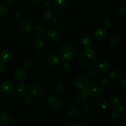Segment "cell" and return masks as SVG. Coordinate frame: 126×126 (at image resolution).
Returning a JSON list of instances; mask_svg holds the SVG:
<instances>
[{
	"instance_id": "obj_1",
	"label": "cell",
	"mask_w": 126,
	"mask_h": 126,
	"mask_svg": "<svg viewBox=\"0 0 126 126\" xmlns=\"http://www.w3.org/2000/svg\"><path fill=\"white\" fill-rule=\"evenodd\" d=\"M97 55L94 50L90 48L84 49L79 55V63L84 68H89L95 63Z\"/></svg>"
},
{
	"instance_id": "obj_2",
	"label": "cell",
	"mask_w": 126,
	"mask_h": 126,
	"mask_svg": "<svg viewBox=\"0 0 126 126\" xmlns=\"http://www.w3.org/2000/svg\"><path fill=\"white\" fill-rule=\"evenodd\" d=\"M77 54V50L74 46L66 45L60 49V57L64 60H70L74 59Z\"/></svg>"
},
{
	"instance_id": "obj_3",
	"label": "cell",
	"mask_w": 126,
	"mask_h": 126,
	"mask_svg": "<svg viewBox=\"0 0 126 126\" xmlns=\"http://www.w3.org/2000/svg\"><path fill=\"white\" fill-rule=\"evenodd\" d=\"M73 84L77 89L82 91L89 89L90 86V81L88 78L86 76L79 75L75 78Z\"/></svg>"
},
{
	"instance_id": "obj_4",
	"label": "cell",
	"mask_w": 126,
	"mask_h": 126,
	"mask_svg": "<svg viewBox=\"0 0 126 126\" xmlns=\"http://www.w3.org/2000/svg\"><path fill=\"white\" fill-rule=\"evenodd\" d=\"M94 107L97 113L103 114L105 113L108 110V103L104 98H98L95 101Z\"/></svg>"
},
{
	"instance_id": "obj_5",
	"label": "cell",
	"mask_w": 126,
	"mask_h": 126,
	"mask_svg": "<svg viewBox=\"0 0 126 126\" xmlns=\"http://www.w3.org/2000/svg\"><path fill=\"white\" fill-rule=\"evenodd\" d=\"M46 107L50 111L57 113L60 109V101L55 96H50L46 100Z\"/></svg>"
},
{
	"instance_id": "obj_6",
	"label": "cell",
	"mask_w": 126,
	"mask_h": 126,
	"mask_svg": "<svg viewBox=\"0 0 126 126\" xmlns=\"http://www.w3.org/2000/svg\"><path fill=\"white\" fill-rule=\"evenodd\" d=\"M44 19L49 25H55L59 21V16L52 10H47L44 13Z\"/></svg>"
},
{
	"instance_id": "obj_7",
	"label": "cell",
	"mask_w": 126,
	"mask_h": 126,
	"mask_svg": "<svg viewBox=\"0 0 126 126\" xmlns=\"http://www.w3.org/2000/svg\"><path fill=\"white\" fill-rule=\"evenodd\" d=\"M14 87V84L13 81L9 79H7L2 81L1 83L0 90L3 94L8 95L12 92Z\"/></svg>"
},
{
	"instance_id": "obj_8",
	"label": "cell",
	"mask_w": 126,
	"mask_h": 126,
	"mask_svg": "<svg viewBox=\"0 0 126 126\" xmlns=\"http://www.w3.org/2000/svg\"><path fill=\"white\" fill-rule=\"evenodd\" d=\"M96 70L99 73H107L109 72L111 68V65L108 61L106 60H100L97 63Z\"/></svg>"
},
{
	"instance_id": "obj_9",
	"label": "cell",
	"mask_w": 126,
	"mask_h": 126,
	"mask_svg": "<svg viewBox=\"0 0 126 126\" xmlns=\"http://www.w3.org/2000/svg\"><path fill=\"white\" fill-rule=\"evenodd\" d=\"M47 37L52 41L59 40L62 37V33L60 30L56 28H51L47 32Z\"/></svg>"
},
{
	"instance_id": "obj_10",
	"label": "cell",
	"mask_w": 126,
	"mask_h": 126,
	"mask_svg": "<svg viewBox=\"0 0 126 126\" xmlns=\"http://www.w3.org/2000/svg\"><path fill=\"white\" fill-rule=\"evenodd\" d=\"M14 59V53L9 49H4L0 53V60L4 63L11 62Z\"/></svg>"
},
{
	"instance_id": "obj_11",
	"label": "cell",
	"mask_w": 126,
	"mask_h": 126,
	"mask_svg": "<svg viewBox=\"0 0 126 126\" xmlns=\"http://www.w3.org/2000/svg\"><path fill=\"white\" fill-rule=\"evenodd\" d=\"M52 4L57 11L62 12L68 8L69 0H52Z\"/></svg>"
},
{
	"instance_id": "obj_12",
	"label": "cell",
	"mask_w": 126,
	"mask_h": 126,
	"mask_svg": "<svg viewBox=\"0 0 126 126\" xmlns=\"http://www.w3.org/2000/svg\"><path fill=\"white\" fill-rule=\"evenodd\" d=\"M94 37L97 41H103L107 38V30L103 27H98L94 30L93 33Z\"/></svg>"
},
{
	"instance_id": "obj_13",
	"label": "cell",
	"mask_w": 126,
	"mask_h": 126,
	"mask_svg": "<svg viewBox=\"0 0 126 126\" xmlns=\"http://www.w3.org/2000/svg\"><path fill=\"white\" fill-rule=\"evenodd\" d=\"M30 93L33 97H39L44 94V88L41 85L35 84L30 87Z\"/></svg>"
},
{
	"instance_id": "obj_14",
	"label": "cell",
	"mask_w": 126,
	"mask_h": 126,
	"mask_svg": "<svg viewBox=\"0 0 126 126\" xmlns=\"http://www.w3.org/2000/svg\"><path fill=\"white\" fill-rule=\"evenodd\" d=\"M12 121V116L9 112H0V126H6L10 124Z\"/></svg>"
},
{
	"instance_id": "obj_15",
	"label": "cell",
	"mask_w": 126,
	"mask_h": 126,
	"mask_svg": "<svg viewBox=\"0 0 126 126\" xmlns=\"http://www.w3.org/2000/svg\"><path fill=\"white\" fill-rule=\"evenodd\" d=\"M79 41L81 44L84 47L88 48L92 44V39L87 33H82L79 37Z\"/></svg>"
},
{
	"instance_id": "obj_16",
	"label": "cell",
	"mask_w": 126,
	"mask_h": 126,
	"mask_svg": "<svg viewBox=\"0 0 126 126\" xmlns=\"http://www.w3.org/2000/svg\"><path fill=\"white\" fill-rule=\"evenodd\" d=\"M14 75L16 80L18 81H22L27 77V72L23 68L17 67L15 70Z\"/></svg>"
},
{
	"instance_id": "obj_17",
	"label": "cell",
	"mask_w": 126,
	"mask_h": 126,
	"mask_svg": "<svg viewBox=\"0 0 126 126\" xmlns=\"http://www.w3.org/2000/svg\"><path fill=\"white\" fill-rule=\"evenodd\" d=\"M88 89L89 95L94 97H99L103 94V89L100 86H98V85H94V86L90 87Z\"/></svg>"
},
{
	"instance_id": "obj_18",
	"label": "cell",
	"mask_w": 126,
	"mask_h": 126,
	"mask_svg": "<svg viewBox=\"0 0 126 126\" xmlns=\"http://www.w3.org/2000/svg\"><path fill=\"white\" fill-rule=\"evenodd\" d=\"M19 27L22 31L24 32H27L31 30L32 28V25L29 20L25 18V19L22 20L20 21L19 24Z\"/></svg>"
},
{
	"instance_id": "obj_19",
	"label": "cell",
	"mask_w": 126,
	"mask_h": 126,
	"mask_svg": "<svg viewBox=\"0 0 126 126\" xmlns=\"http://www.w3.org/2000/svg\"><path fill=\"white\" fill-rule=\"evenodd\" d=\"M47 63L51 66H57L61 63V59L57 55H50L47 59Z\"/></svg>"
},
{
	"instance_id": "obj_20",
	"label": "cell",
	"mask_w": 126,
	"mask_h": 126,
	"mask_svg": "<svg viewBox=\"0 0 126 126\" xmlns=\"http://www.w3.org/2000/svg\"><path fill=\"white\" fill-rule=\"evenodd\" d=\"M110 76L114 80H119L123 77V71L119 68H114L110 73Z\"/></svg>"
},
{
	"instance_id": "obj_21",
	"label": "cell",
	"mask_w": 126,
	"mask_h": 126,
	"mask_svg": "<svg viewBox=\"0 0 126 126\" xmlns=\"http://www.w3.org/2000/svg\"><path fill=\"white\" fill-rule=\"evenodd\" d=\"M68 114L73 118H78L81 116V111L78 107H71L68 109Z\"/></svg>"
},
{
	"instance_id": "obj_22",
	"label": "cell",
	"mask_w": 126,
	"mask_h": 126,
	"mask_svg": "<svg viewBox=\"0 0 126 126\" xmlns=\"http://www.w3.org/2000/svg\"><path fill=\"white\" fill-rule=\"evenodd\" d=\"M15 92L17 95L20 97H23L27 95V92H28V89L27 87L25 86L23 84H19L17 85L15 88Z\"/></svg>"
},
{
	"instance_id": "obj_23",
	"label": "cell",
	"mask_w": 126,
	"mask_h": 126,
	"mask_svg": "<svg viewBox=\"0 0 126 126\" xmlns=\"http://www.w3.org/2000/svg\"><path fill=\"white\" fill-rule=\"evenodd\" d=\"M109 102L110 105L114 109L118 108L121 104V101L120 98L116 95H112L110 97Z\"/></svg>"
},
{
	"instance_id": "obj_24",
	"label": "cell",
	"mask_w": 126,
	"mask_h": 126,
	"mask_svg": "<svg viewBox=\"0 0 126 126\" xmlns=\"http://www.w3.org/2000/svg\"><path fill=\"white\" fill-rule=\"evenodd\" d=\"M34 46L38 49H43L46 46V41L41 37H36L33 40Z\"/></svg>"
},
{
	"instance_id": "obj_25",
	"label": "cell",
	"mask_w": 126,
	"mask_h": 126,
	"mask_svg": "<svg viewBox=\"0 0 126 126\" xmlns=\"http://www.w3.org/2000/svg\"><path fill=\"white\" fill-rule=\"evenodd\" d=\"M88 96L83 92H79L76 94L75 96V100L78 103H82L87 99Z\"/></svg>"
},
{
	"instance_id": "obj_26",
	"label": "cell",
	"mask_w": 126,
	"mask_h": 126,
	"mask_svg": "<svg viewBox=\"0 0 126 126\" xmlns=\"http://www.w3.org/2000/svg\"><path fill=\"white\" fill-rule=\"evenodd\" d=\"M116 11L119 16H124L126 15V9L124 4L119 3L116 6Z\"/></svg>"
},
{
	"instance_id": "obj_27",
	"label": "cell",
	"mask_w": 126,
	"mask_h": 126,
	"mask_svg": "<svg viewBox=\"0 0 126 126\" xmlns=\"http://www.w3.org/2000/svg\"><path fill=\"white\" fill-rule=\"evenodd\" d=\"M115 111H116L117 114H118V116L121 117L122 118H125L126 116V109L124 105L121 104L120 106L116 108Z\"/></svg>"
},
{
	"instance_id": "obj_28",
	"label": "cell",
	"mask_w": 126,
	"mask_h": 126,
	"mask_svg": "<svg viewBox=\"0 0 126 126\" xmlns=\"http://www.w3.org/2000/svg\"><path fill=\"white\" fill-rule=\"evenodd\" d=\"M64 91H65V87H64L63 84L61 83H58L54 86V91L57 95H62Z\"/></svg>"
},
{
	"instance_id": "obj_29",
	"label": "cell",
	"mask_w": 126,
	"mask_h": 126,
	"mask_svg": "<svg viewBox=\"0 0 126 126\" xmlns=\"http://www.w3.org/2000/svg\"><path fill=\"white\" fill-rule=\"evenodd\" d=\"M120 43V40L118 36H113L110 39L109 45L111 48H115L118 46Z\"/></svg>"
},
{
	"instance_id": "obj_30",
	"label": "cell",
	"mask_w": 126,
	"mask_h": 126,
	"mask_svg": "<svg viewBox=\"0 0 126 126\" xmlns=\"http://www.w3.org/2000/svg\"><path fill=\"white\" fill-rule=\"evenodd\" d=\"M9 8L7 5L0 4V17H4L8 14Z\"/></svg>"
},
{
	"instance_id": "obj_31",
	"label": "cell",
	"mask_w": 126,
	"mask_h": 126,
	"mask_svg": "<svg viewBox=\"0 0 126 126\" xmlns=\"http://www.w3.org/2000/svg\"><path fill=\"white\" fill-rule=\"evenodd\" d=\"M106 116L108 119H110V120H116L119 118L118 114H117L116 111L115 110L108 111L106 114Z\"/></svg>"
},
{
	"instance_id": "obj_32",
	"label": "cell",
	"mask_w": 126,
	"mask_h": 126,
	"mask_svg": "<svg viewBox=\"0 0 126 126\" xmlns=\"http://www.w3.org/2000/svg\"><path fill=\"white\" fill-rule=\"evenodd\" d=\"M34 31H35L37 34H39L41 36H43L45 33V30H44L43 26L39 24L36 25L35 27H34Z\"/></svg>"
},
{
	"instance_id": "obj_33",
	"label": "cell",
	"mask_w": 126,
	"mask_h": 126,
	"mask_svg": "<svg viewBox=\"0 0 126 126\" xmlns=\"http://www.w3.org/2000/svg\"><path fill=\"white\" fill-rule=\"evenodd\" d=\"M82 111H83L84 113H87V114L91 113L93 111V107H92L91 104L87 103V104L84 105L83 106Z\"/></svg>"
},
{
	"instance_id": "obj_34",
	"label": "cell",
	"mask_w": 126,
	"mask_h": 126,
	"mask_svg": "<svg viewBox=\"0 0 126 126\" xmlns=\"http://www.w3.org/2000/svg\"><path fill=\"white\" fill-rule=\"evenodd\" d=\"M102 23L105 28H110L112 25L111 20H110V18H108V17L103 18V20H102Z\"/></svg>"
},
{
	"instance_id": "obj_35",
	"label": "cell",
	"mask_w": 126,
	"mask_h": 126,
	"mask_svg": "<svg viewBox=\"0 0 126 126\" xmlns=\"http://www.w3.org/2000/svg\"><path fill=\"white\" fill-rule=\"evenodd\" d=\"M100 82L103 86H107V85H108L110 84V78L107 76H103L100 78Z\"/></svg>"
},
{
	"instance_id": "obj_36",
	"label": "cell",
	"mask_w": 126,
	"mask_h": 126,
	"mask_svg": "<svg viewBox=\"0 0 126 126\" xmlns=\"http://www.w3.org/2000/svg\"><path fill=\"white\" fill-rule=\"evenodd\" d=\"M62 69L64 72H68L71 70V65L68 62H63L62 65Z\"/></svg>"
},
{
	"instance_id": "obj_37",
	"label": "cell",
	"mask_w": 126,
	"mask_h": 126,
	"mask_svg": "<svg viewBox=\"0 0 126 126\" xmlns=\"http://www.w3.org/2000/svg\"><path fill=\"white\" fill-rule=\"evenodd\" d=\"M31 65H32V60H31L30 58H25L23 60V61H22V65H23L24 67H30V66H31Z\"/></svg>"
},
{
	"instance_id": "obj_38",
	"label": "cell",
	"mask_w": 126,
	"mask_h": 126,
	"mask_svg": "<svg viewBox=\"0 0 126 126\" xmlns=\"http://www.w3.org/2000/svg\"><path fill=\"white\" fill-rule=\"evenodd\" d=\"M34 102L33 97L32 96H27L24 100V103L26 105H32Z\"/></svg>"
},
{
	"instance_id": "obj_39",
	"label": "cell",
	"mask_w": 126,
	"mask_h": 126,
	"mask_svg": "<svg viewBox=\"0 0 126 126\" xmlns=\"http://www.w3.org/2000/svg\"><path fill=\"white\" fill-rule=\"evenodd\" d=\"M86 74H87V75L89 76V77L92 78L95 76V70H94L93 68H89L88 70H87V71H86Z\"/></svg>"
},
{
	"instance_id": "obj_40",
	"label": "cell",
	"mask_w": 126,
	"mask_h": 126,
	"mask_svg": "<svg viewBox=\"0 0 126 126\" xmlns=\"http://www.w3.org/2000/svg\"><path fill=\"white\" fill-rule=\"evenodd\" d=\"M12 18L15 20H18L21 18V14L19 12H14L12 14Z\"/></svg>"
},
{
	"instance_id": "obj_41",
	"label": "cell",
	"mask_w": 126,
	"mask_h": 126,
	"mask_svg": "<svg viewBox=\"0 0 126 126\" xmlns=\"http://www.w3.org/2000/svg\"><path fill=\"white\" fill-rule=\"evenodd\" d=\"M42 5L44 7H48L50 5V1L49 0H43Z\"/></svg>"
},
{
	"instance_id": "obj_42",
	"label": "cell",
	"mask_w": 126,
	"mask_h": 126,
	"mask_svg": "<svg viewBox=\"0 0 126 126\" xmlns=\"http://www.w3.org/2000/svg\"><path fill=\"white\" fill-rule=\"evenodd\" d=\"M41 0H28L30 3L32 5H37L41 2Z\"/></svg>"
},
{
	"instance_id": "obj_43",
	"label": "cell",
	"mask_w": 126,
	"mask_h": 126,
	"mask_svg": "<svg viewBox=\"0 0 126 126\" xmlns=\"http://www.w3.org/2000/svg\"><path fill=\"white\" fill-rule=\"evenodd\" d=\"M103 53L105 55H108L110 54V49L109 47L104 48L103 50Z\"/></svg>"
},
{
	"instance_id": "obj_44",
	"label": "cell",
	"mask_w": 126,
	"mask_h": 126,
	"mask_svg": "<svg viewBox=\"0 0 126 126\" xmlns=\"http://www.w3.org/2000/svg\"><path fill=\"white\" fill-rule=\"evenodd\" d=\"M35 56L37 59H41L43 57V54L41 52H37L35 54Z\"/></svg>"
},
{
	"instance_id": "obj_45",
	"label": "cell",
	"mask_w": 126,
	"mask_h": 126,
	"mask_svg": "<svg viewBox=\"0 0 126 126\" xmlns=\"http://www.w3.org/2000/svg\"><path fill=\"white\" fill-rule=\"evenodd\" d=\"M5 69V64L4 63L2 62V61L0 60V73L2 72V71H4Z\"/></svg>"
},
{
	"instance_id": "obj_46",
	"label": "cell",
	"mask_w": 126,
	"mask_h": 126,
	"mask_svg": "<svg viewBox=\"0 0 126 126\" xmlns=\"http://www.w3.org/2000/svg\"><path fill=\"white\" fill-rule=\"evenodd\" d=\"M16 1V0H6V2L7 6H11L15 3Z\"/></svg>"
},
{
	"instance_id": "obj_47",
	"label": "cell",
	"mask_w": 126,
	"mask_h": 126,
	"mask_svg": "<svg viewBox=\"0 0 126 126\" xmlns=\"http://www.w3.org/2000/svg\"><path fill=\"white\" fill-rule=\"evenodd\" d=\"M121 85L124 88H126V78L123 79V80L121 82Z\"/></svg>"
},
{
	"instance_id": "obj_48",
	"label": "cell",
	"mask_w": 126,
	"mask_h": 126,
	"mask_svg": "<svg viewBox=\"0 0 126 126\" xmlns=\"http://www.w3.org/2000/svg\"><path fill=\"white\" fill-rule=\"evenodd\" d=\"M71 126H84L82 124L79 123H74L71 124Z\"/></svg>"
},
{
	"instance_id": "obj_49",
	"label": "cell",
	"mask_w": 126,
	"mask_h": 126,
	"mask_svg": "<svg viewBox=\"0 0 126 126\" xmlns=\"http://www.w3.org/2000/svg\"><path fill=\"white\" fill-rule=\"evenodd\" d=\"M119 17H114V20L115 21V22H116V23H118V22H117V20L119 21Z\"/></svg>"
},
{
	"instance_id": "obj_50",
	"label": "cell",
	"mask_w": 126,
	"mask_h": 126,
	"mask_svg": "<svg viewBox=\"0 0 126 126\" xmlns=\"http://www.w3.org/2000/svg\"><path fill=\"white\" fill-rule=\"evenodd\" d=\"M2 101L0 100V110L1 109V108H2Z\"/></svg>"
},
{
	"instance_id": "obj_51",
	"label": "cell",
	"mask_w": 126,
	"mask_h": 126,
	"mask_svg": "<svg viewBox=\"0 0 126 126\" xmlns=\"http://www.w3.org/2000/svg\"><path fill=\"white\" fill-rule=\"evenodd\" d=\"M122 126L121 125H117V126Z\"/></svg>"
},
{
	"instance_id": "obj_52",
	"label": "cell",
	"mask_w": 126,
	"mask_h": 126,
	"mask_svg": "<svg viewBox=\"0 0 126 126\" xmlns=\"http://www.w3.org/2000/svg\"><path fill=\"white\" fill-rule=\"evenodd\" d=\"M116 1H119V0H116Z\"/></svg>"
}]
</instances>
